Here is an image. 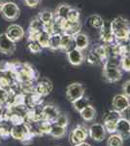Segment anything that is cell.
<instances>
[{"label": "cell", "mask_w": 130, "mask_h": 146, "mask_svg": "<svg viewBox=\"0 0 130 146\" xmlns=\"http://www.w3.org/2000/svg\"><path fill=\"white\" fill-rule=\"evenodd\" d=\"M111 28L115 37V41L117 43L128 41L129 25L127 20L122 17H117L111 22Z\"/></svg>", "instance_id": "obj_1"}, {"label": "cell", "mask_w": 130, "mask_h": 146, "mask_svg": "<svg viewBox=\"0 0 130 146\" xmlns=\"http://www.w3.org/2000/svg\"><path fill=\"white\" fill-rule=\"evenodd\" d=\"M10 136L15 140H18L22 144H30L33 141V137L35 136L34 133L30 129V126L28 123L22 125L12 126L10 131Z\"/></svg>", "instance_id": "obj_2"}, {"label": "cell", "mask_w": 130, "mask_h": 146, "mask_svg": "<svg viewBox=\"0 0 130 146\" xmlns=\"http://www.w3.org/2000/svg\"><path fill=\"white\" fill-rule=\"evenodd\" d=\"M0 14H1L2 18L5 19L6 21L14 22L20 17V9L15 2H4V4L0 9Z\"/></svg>", "instance_id": "obj_3"}, {"label": "cell", "mask_w": 130, "mask_h": 146, "mask_svg": "<svg viewBox=\"0 0 130 146\" xmlns=\"http://www.w3.org/2000/svg\"><path fill=\"white\" fill-rule=\"evenodd\" d=\"M87 137H88V129L82 125H78L76 128L71 131L69 135V141L73 145H77L84 142Z\"/></svg>", "instance_id": "obj_4"}, {"label": "cell", "mask_w": 130, "mask_h": 146, "mask_svg": "<svg viewBox=\"0 0 130 146\" xmlns=\"http://www.w3.org/2000/svg\"><path fill=\"white\" fill-rule=\"evenodd\" d=\"M65 94L67 100L70 102H73V101L79 100L84 96V87L79 82H75V83L68 85Z\"/></svg>", "instance_id": "obj_5"}, {"label": "cell", "mask_w": 130, "mask_h": 146, "mask_svg": "<svg viewBox=\"0 0 130 146\" xmlns=\"http://www.w3.org/2000/svg\"><path fill=\"white\" fill-rule=\"evenodd\" d=\"M103 77L109 83H115L122 78V71L120 67L103 65Z\"/></svg>", "instance_id": "obj_6"}, {"label": "cell", "mask_w": 130, "mask_h": 146, "mask_svg": "<svg viewBox=\"0 0 130 146\" xmlns=\"http://www.w3.org/2000/svg\"><path fill=\"white\" fill-rule=\"evenodd\" d=\"M16 46L6 35V33L0 34V53L6 56H12L16 52Z\"/></svg>", "instance_id": "obj_7"}, {"label": "cell", "mask_w": 130, "mask_h": 146, "mask_svg": "<svg viewBox=\"0 0 130 146\" xmlns=\"http://www.w3.org/2000/svg\"><path fill=\"white\" fill-rule=\"evenodd\" d=\"M106 129L104 128L103 124L100 123H94L92 124L88 129V136L93 139L94 141H103L106 137Z\"/></svg>", "instance_id": "obj_8"}, {"label": "cell", "mask_w": 130, "mask_h": 146, "mask_svg": "<svg viewBox=\"0 0 130 146\" xmlns=\"http://www.w3.org/2000/svg\"><path fill=\"white\" fill-rule=\"evenodd\" d=\"M5 33L12 41L16 43V42L23 39V37H24V35H25V31L22 28V27H20V25H16V23H13V25H10L7 27Z\"/></svg>", "instance_id": "obj_9"}, {"label": "cell", "mask_w": 130, "mask_h": 146, "mask_svg": "<svg viewBox=\"0 0 130 146\" xmlns=\"http://www.w3.org/2000/svg\"><path fill=\"white\" fill-rule=\"evenodd\" d=\"M53 84H51V82L47 79H44V80L39 81L38 83L35 85L34 94L44 98V96L49 95V94L53 92Z\"/></svg>", "instance_id": "obj_10"}, {"label": "cell", "mask_w": 130, "mask_h": 146, "mask_svg": "<svg viewBox=\"0 0 130 146\" xmlns=\"http://www.w3.org/2000/svg\"><path fill=\"white\" fill-rule=\"evenodd\" d=\"M42 113H43L44 121H49L51 123H54L56 118L60 115L59 109L53 104H47L43 106Z\"/></svg>", "instance_id": "obj_11"}, {"label": "cell", "mask_w": 130, "mask_h": 146, "mask_svg": "<svg viewBox=\"0 0 130 146\" xmlns=\"http://www.w3.org/2000/svg\"><path fill=\"white\" fill-rule=\"evenodd\" d=\"M100 39L105 45L115 42V37L111 28V22L109 21H104L103 27L100 29Z\"/></svg>", "instance_id": "obj_12"}, {"label": "cell", "mask_w": 130, "mask_h": 146, "mask_svg": "<svg viewBox=\"0 0 130 146\" xmlns=\"http://www.w3.org/2000/svg\"><path fill=\"white\" fill-rule=\"evenodd\" d=\"M130 104V100L126 96L123 94L115 95L112 100V106L114 107V110L117 112H121Z\"/></svg>", "instance_id": "obj_13"}, {"label": "cell", "mask_w": 130, "mask_h": 146, "mask_svg": "<svg viewBox=\"0 0 130 146\" xmlns=\"http://www.w3.org/2000/svg\"><path fill=\"white\" fill-rule=\"evenodd\" d=\"M115 133L121 136L123 139H127L130 137V121L120 118L117 123Z\"/></svg>", "instance_id": "obj_14"}, {"label": "cell", "mask_w": 130, "mask_h": 146, "mask_svg": "<svg viewBox=\"0 0 130 146\" xmlns=\"http://www.w3.org/2000/svg\"><path fill=\"white\" fill-rule=\"evenodd\" d=\"M67 54V58L69 62L74 66H79L81 65L84 60V56L82 54V51H80L78 49H73V50L69 51Z\"/></svg>", "instance_id": "obj_15"}, {"label": "cell", "mask_w": 130, "mask_h": 146, "mask_svg": "<svg viewBox=\"0 0 130 146\" xmlns=\"http://www.w3.org/2000/svg\"><path fill=\"white\" fill-rule=\"evenodd\" d=\"M73 39H74L75 48L80 51L86 49L89 45L88 37H87L86 34L82 33V32H80V33L76 34L75 36H73Z\"/></svg>", "instance_id": "obj_16"}, {"label": "cell", "mask_w": 130, "mask_h": 146, "mask_svg": "<svg viewBox=\"0 0 130 146\" xmlns=\"http://www.w3.org/2000/svg\"><path fill=\"white\" fill-rule=\"evenodd\" d=\"M73 49H75L73 37L67 34H61V43L59 50L65 52V53H68V52L73 50Z\"/></svg>", "instance_id": "obj_17"}, {"label": "cell", "mask_w": 130, "mask_h": 146, "mask_svg": "<svg viewBox=\"0 0 130 146\" xmlns=\"http://www.w3.org/2000/svg\"><path fill=\"white\" fill-rule=\"evenodd\" d=\"M80 115H81V117L86 122H90L92 120H94V118H95V116H96L95 108L92 106L91 104L87 105L84 110H82V111L80 112Z\"/></svg>", "instance_id": "obj_18"}, {"label": "cell", "mask_w": 130, "mask_h": 146, "mask_svg": "<svg viewBox=\"0 0 130 146\" xmlns=\"http://www.w3.org/2000/svg\"><path fill=\"white\" fill-rule=\"evenodd\" d=\"M36 124H37L36 129H37V131H38V135H49L53 123H51V122H49V121H41Z\"/></svg>", "instance_id": "obj_19"}, {"label": "cell", "mask_w": 130, "mask_h": 146, "mask_svg": "<svg viewBox=\"0 0 130 146\" xmlns=\"http://www.w3.org/2000/svg\"><path fill=\"white\" fill-rule=\"evenodd\" d=\"M71 9V6L69 4H66V3H61L59 4L57 7H56L55 11H54V17H57V18H62V19H66L67 17L68 13H69Z\"/></svg>", "instance_id": "obj_20"}, {"label": "cell", "mask_w": 130, "mask_h": 146, "mask_svg": "<svg viewBox=\"0 0 130 146\" xmlns=\"http://www.w3.org/2000/svg\"><path fill=\"white\" fill-rule=\"evenodd\" d=\"M37 18L41 21V23H43V25H48V23H53V21L54 19V14H53V12H51L49 10H44V11L40 12Z\"/></svg>", "instance_id": "obj_21"}, {"label": "cell", "mask_w": 130, "mask_h": 146, "mask_svg": "<svg viewBox=\"0 0 130 146\" xmlns=\"http://www.w3.org/2000/svg\"><path fill=\"white\" fill-rule=\"evenodd\" d=\"M61 43V33H54L49 36V48L53 51H56L60 49Z\"/></svg>", "instance_id": "obj_22"}, {"label": "cell", "mask_w": 130, "mask_h": 146, "mask_svg": "<svg viewBox=\"0 0 130 146\" xmlns=\"http://www.w3.org/2000/svg\"><path fill=\"white\" fill-rule=\"evenodd\" d=\"M66 133V128H63V127L57 126L56 124L53 123L51 125V133H49V135H51L54 138H61L65 135Z\"/></svg>", "instance_id": "obj_23"}, {"label": "cell", "mask_w": 130, "mask_h": 146, "mask_svg": "<svg viewBox=\"0 0 130 146\" xmlns=\"http://www.w3.org/2000/svg\"><path fill=\"white\" fill-rule=\"evenodd\" d=\"M87 22H88L89 25H90L91 27L95 28V29H99V30L102 28L103 23H104L103 19L98 15L90 16V17L88 18V20H87Z\"/></svg>", "instance_id": "obj_24"}, {"label": "cell", "mask_w": 130, "mask_h": 146, "mask_svg": "<svg viewBox=\"0 0 130 146\" xmlns=\"http://www.w3.org/2000/svg\"><path fill=\"white\" fill-rule=\"evenodd\" d=\"M72 104H73V107L75 108V110L80 113L82 110H84L87 105H89V100L87 98H84V96L82 98H79V100L73 101Z\"/></svg>", "instance_id": "obj_25"}, {"label": "cell", "mask_w": 130, "mask_h": 146, "mask_svg": "<svg viewBox=\"0 0 130 146\" xmlns=\"http://www.w3.org/2000/svg\"><path fill=\"white\" fill-rule=\"evenodd\" d=\"M10 122L5 121V120H1L0 121V137L4 138H8L10 136V131H11V127L9 126Z\"/></svg>", "instance_id": "obj_26"}, {"label": "cell", "mask_w": 130, "mask_h": 146, "mask_svg": "<svg viewBox=\"0 0 130 146\" xmlns=\"http://www.w3.org/2000/svg\"><path fill=\"white\" fill-rule=\"evenodd\" d=\"M124 139L117 133H113L109 136L107 140V146H123Z\"/></svg>", "instance_id": "obj_27"}, {"label": "cell", "mask_w": 130, "mask_h": 146, "mask_svg": "<svg viewBox=\"0 0 130 146\" xmlns=\"http://www.w3.org/2000/svg\"><path fill=\"white\" fill-rule=\"evenodd\" d=\"M8 121L10 122V124L12 126H16V125L24 124L25 118H24V116H22V115H20V114L11 112V115H10V117H9Z\"/></svg>", "instance_id": "obj_28"}, {"label": "cell", "mask_w": 130, "mask_h": 146, "mask_svg": "<svg viewBox=\"0 0 130 146\" xmlns=\"http://www.w3.org/2000/svg\"><path fill=\"white\" fill-rule=\"evenodd\" d=\"M49 36L47 32L45 31H42L41 33L39 34L38 36V39H37V42L40 46H41L42 49L44 48H49Z\"/></svg>", "instance_id": "obj_29"}, {"label": "cell", "mask_w": 130, "mask_h": 146, "mask_svg": "<svg viewBox=\"0 0 130 146\" xmlns=\"http://www.w3.org/2000/svg\"><path fill=\"white\" fill-rule=\"evenodd\" d=\"M86 62L90 65H98V64H100L101 62H103L102 60L100 58V56H99L94 51H91L90 53L87 55Z\"/></svg>", "instance_id": "obj_30"}, {"label": "cell", "mask_w": 130, "mask_h": 146, "mask_svg": "<svg viewBox=\"0 0 130 146\" xmlns=\"http://www.w3.org/2000/svg\"><path fill=\"white\" fill-rule=\"evenodd\" d=\"M66 19H67V21H69L71 23L80 22V12L78 11L77 9L71 7V9H70V11H69V13H68Z\"/></svg>", "instance_id": "obj_31"}, {"label": "cell", "mask_w": 130, "mask_h": 146, "mask_svg": "<svg viewBox=\"0 0 130 146\" xmlns=\"http://www.w3.org/2000/svg\"><path fill=\"white\" fill-rule=\"evenodd\" d=\"M121 118L120 116V113L115 111V110H111V111L107 112V114L105 115L103 121H115L117 122Z\"/></svg>", "instance_id": "obj_32"}, {"label": "cell", "mask_w": 130, "mask_h": 146, "mask_svg": "<svg viewBox=\"0 0 130 146\" xmlns=\"http://www.w3.org/2000/svg\"><path fill=\"white\" fill-rule=\"evenodd\" d=\"M117 123L115 121H103V126L106 129V133H109L111 135L115 133V129H117Z\"/></svg>", "instance_id": "obj_33"}, {"label": "cell", "mask_w": 130, "mask_h": 146, "mask_svg": "<svg viewBox=\"0 0 130 146\" xmlns=\"http://www.w3.org/2000/svg\"><path fill=\"white\" fill-rule=\"evenodd\" d=\"M28 29L37 30V31H43V23H41V21H40L38 18H34L33 20H31V22H30Z\"/></svg>", "instance_id": "obj_34"}, {"label": "cell", "mask_w": 130, "mask_h": 146, "mask_svg": "<svg viewBox=\"0 0 130 146\" xmlns=\"http://www.w3.org/2000/svg\"><path fill=\"white\" fill-rule=\"evenodd\" d=\"M54 124H56L57 126L63 127V128H67L68 124H69V118L66 114H61L60 113V115L54 121Z\"/></svg>", "instance_id": "obj_35"}, {"label": "cell", "mask_w": 130, "mask_h": 146, "mask_svg": "<svg viewBox=\"0 0 130 146\" xmlns=\"http://www.w3.org/2000/svg\"><path fill=\"white\" fill-rule=\"evenodd\" d=\"M95 52L97 55L100 56V58L102 60V62L106 60L108 58V53H107V50H106V47L105 45H100V46H97L95 49L93 50Z\"/></svg>", "instance_id": "obj_36"}, {"label": "cell", "mask_w": 130, "mask_h": 146, "mask_svg": "<svg viewBox=\"0 0 130 146\" xmlns=\"http://www.w3.org/2000/svg\"><path fill=\"white\" fill-rule=\"evenodd\" d=\"M120 68L126 72H130V56L120 58Z\"/></svg>", "instance_id": "obj_37"}, {"label": "cell", "mask_w": 130, "mask_h": 146, "mask_svg": "<svg viewBox=\"0 0 130 146\" xmlns=\"http://www.w3.org/2000/svg\"><path fill=\"white\" fill-rule=\"evenodd\" d=\"M27 49L30 52H31V53H33V54L41 53V51H42L41 46L39 45L38 42H37V41H30V42H28Z\"/></svg>", "instance_id": "obj_38"}, {"label": "cell", "mask_w": 130, "mask_h": 146, "mask_svg": "<svg viewBox=\"0 0 130 146\" xmlns=\"http://www.w3.org/2000/svg\"><path fill=\"white\" fill-rule=\"evenodd\" d=\"M9 98V93L5 89L0 88V105H5Z\"/></svg>", "instance_id": "obj_39"}, {"label": "cell", "mask_w": 130, "mask_h": 146, "mask_svg": "<svg viewBox=\"0 0 130 146\" xmlns=\"http://www.w3.org/2000/svg\"><path fill=\"white\" fill-rule=\"evenodd\" d=\"M122 92H123L124 96H126L127 98H130V80H127L123 84V86H122Z\"/></svg>", "instance_id": "obj_40"}, {"label": "cell", "mask_w": 130, "mask_h": 146, "mask_svg": "<svg viewBox=\"0 0 130 146\" xmlns=\"http://www.w3.org/2000/svg\"><path fill=\"white\" fill-rule=\"evenodd\" d=\"M23 1L29 8H36V7H38L41 0H23Z\"/></svg>", "instance_id": "obj_41"}, {"label": "cell", "mask_w": 130, "mask_h": 146, "mask_svg": "<svg viewBox=\"0 0 130 146\" xmlns=\"http://www.w3.org/2000/svg\"><path fill=\"white\" fill-rule=\"evenodd\" d=\"M120 116H121V118L130 121V104L125 108L124 110H122V111L120 112Z\"/></svg>", "instance_id": "obj_42"}, {"label": "cell", "mask_w": 130, "mask_h": 146, "mask_svg": "<svg viewBox=\"0 0 130 146\" xmlns=\"http://www.w3.org/2000/svg\"><path fill=\"white\" fill-rule=\"evenodd\" d=\"M74 146H91V145L88 144V143H86V142H82V143H80V144H77V145H74Z\"/></svg>", "instance_id": "obj_43"}, {"label": "cell", "mask_w": 130, "mask_h": 146, "mask_svg": "<svg viewBox=\"0 0 130 146\" xmlns=\"http://www.w3.org/2000/svg\"><path fill=\"white\" fill-rule=\"evenodd\" d=\"M4 4V1L3 0H0V9H1V7H2V5Z\"/></svg>", "instance_id": "obj_44"}, {"label": "cell", "mask_w": 130, "mask_h": 146, "mask_svg": "<svg viewBox=\"0 0 130 146\" xmlns=\"http://www.w3.org/2000/svg\"><path fill=\"white\" fill-rule=\"evenodd\" d=\"M128 38L130 39V25H129V33H128Z\"/></svg>", "instance_id": "obj_45"}, {"label": "cell", "mask_w": 130, "mask_h": 146, "mask_svg": "<svg viewBox=\"0 0 130 146\" xmlns=\"http://www.w3.org/2000/svg\"><path fill=\"white\" fill-rule=\"evenodd\" d=\"M128 43H129V46H130V39H129V41H128Z\"/></svg>", "instance_id": "obj_46"}, {"label": "cell", "mask_w": 130, "mask_h": 146, "mask_svg": "<svg viewBox=\"0 0 130 146\" xmlns=\"http://www.w3.org/2000/svg\"><path fill=\"white\" fill-rule=\"evenodd\" d=\"M0 143H1V137H0Z\"/></svg>", "instance_id": "obj_47"}]
</instances>
